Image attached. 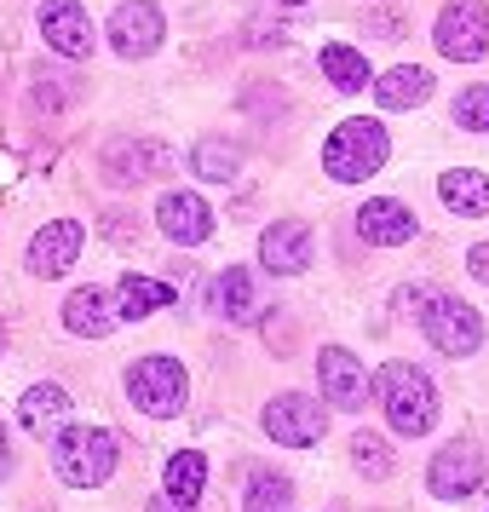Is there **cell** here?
I'll use <instances>...</instances> for the list:
<instances>
[{"label":"cell","instance_id":"obj_34","mask_svg":"<svg viewBox=\"0 0 489 512\" xmlns=\"http://www.w3.org/2000/svg\"><path fill=\"white\" fill-rule=\"evenodd\" d=\"M0 351H6V328H0Z\"/></svg>","mask_w":489,"mask_h":512},{"label":"cell","instance_id":"obj_23","mask_svg":"<svg viewBox=\"0 0 489 512\" xmlns=\"http://www.w3.org/2000/svg\"><path fill=\"white\" fill-rule=\"evenodd\" d=\"M317 64H323V75L340 87V93H363V87H369V58H363V52H351V47H340V41L323 47Z\"/></svg>","mask_w":489,"mask_h":512},{"label":"cell","instance_id":"obj_14","mask_svg":"<svg viewBox=\"0 0 489 512\" xmlns=\"http://www.w3.org/2000/svg\"><path fill=\"white\" fill-rule=\"evenodd\" d=\"M156 219H162V236L185 242V248H196V242H208L213 236V208L196 196V190H167L162 208H156Z\"/></svg>","mask_w":489,"mask_h":512},{"label":"cell","instance_id":"obj_28","mask_svg":"<svg viewBox=\"0 0 489 512\" xmlns=\"http://www.w3.org/2000/svg\"><path fill=\"white\" fill-rule=\"evenodd\" d=\"M455 121H461L466 133H489V87L478 81V87H466L461 98H455Z\"/></svg>","mask_w":489,"mask_h":512},{"label":"cell","instance_id":"obj_11","mask_svg":"<svg viewBox=\"0 0 489 512\" xmlns=\"http://www.w3.org/2000/svg\"><path fill=\"white\" fill-rule=\"evenodd\" d=\"M81 242H87V231H81L75 219L41 225L35 242H29V271H35V277H64V271L75 265V254H81Z\"/></svg>","mask_w":489,"mask_h":512},{"label":"cell","instance_id":"obj_25","mask_svg":"<svg viewBox=\"0 0 489 512\" xmlns=\"http://www.w3.org/2000/svg\"><path fill=\"white\" fill-rule=\"evenodd\" d=\"M219 311H225L231 323H248V317H254V282H248L242 265H225V271H219Z\"/></svg>","mask_w":489,"mask_h":512},{"label":"cell","instance_id":"obj_29","mask_svg":"<svg viewBox=\"0 0 489 512\" xmlns=\"http://www.w3.org/2000/svg\"><path fill=\"white\" fill-rule=\"evenodd\" d=\"M432 300H438V288H397V311L403 317H426Z\"/></svg>","mask_w":489,"mask_h":512},{"label":"cell","instance_id":"obj_6","mask_svg":"<svg viewBox=\"0 0 489 512\" xmlns=\"http://www.w3.org/2000/svg\"><path fill=\"white\" fill-rule=\"evenodd\" d=\"M420 328H426V340H432L443 357H472V351L484 346V317L466 300H455V294H438L432 311L420 317Z\"/></svg>","mask_w":489,"mask_h":512},{"label":"cell","instance_id":"obj_9","mask_svg":"<svg viewBox=\"0 0 489 512\" xmlns=\"http://www.w3.org/2000/svg\"><path fill=\"white\" fill-rule=\"evenodd\" d=\"M110 47L121 58H150V52L162 47V12H156V0H121L116 12H110Z\"/></svg>","mask_w":489,"mask_h":512},{"label":"cell","instance_id":"obj_1","mask_svg":"<svg viewBox=\"0 0 489 512\" xmlns=\"http://www.w3.org/2000/svg\"><path fill=\"white\" fill-rule=\"evenodd\" d=\"M374 397H380L386 420H392L403 438H420V432L438 420V386H432V374L415 369V363H386V369L374 374Z\"/></svg>","mask_w":489,"mask_h":512},{"label":"cell","instance_id":"obj_30","mask_svg":"<svg viewBox=\"0 0 489 512\" xmlns=\"http://www.w3.org/2000/svg\"><path fill=\"white\" fill-rule=\"evenodd\" d=\"M466 265H472V277L478 282H489V242H478V248L466 254Z\"/></svg>","mask_w":489,"mask_h":512},{"label":"cell","instance_id":"obj_20","mask_svg":"<svg viewBox=\"0 0 489 512\" xmlns=\"http://www.w3.org/2000/svg\"><path fill=\"white\" fill-rule=\"evenodd\" d=\"M18 415H24L29 432H41V438H47L52 426H64V420H70V392H64V386H29L24 403H18Z\"/></svg>","mask_w":489,"mask_h":512},{"label":"cell","instance_id":"obj_31","mask_svg":"<svg viewBox=\"0 0 489 512\" xmlns=\"http://www.w3.org/2000/svg\"><path fill=\"white\" fill-rule=\"evenodd\" d=\"M150 512H196V507H190V501H173V495H167V489H162V495L150 501Z\"/></svg>","mask_w":489,"mask_h":512},{"label":"cell","instance_id":"obj_3","mask_svg":"<svg viewBox=\"0 0 489 512\" xmlns=\"http://www.w3.org/2000/svg\"><path fill=\"white\" fill-rule=\"evenodd\" d=\"M52 466L70 489H98L110 472H116V432L104 426H75L52 443Z\"/></svg>","mask_w":489,"mask_h":512},{"label":"cell","instance_id":"obj_27","mask_svg":"<svg viewBox=\"0 0 489 512\" xmlns=\"http://www.w3.org/2000/svg\"><path fill=\"white\" fill-rule=\"evenodd\" d=\"M351 461H357L363 478H392V449H386V438H374V432H357L351 438Z\"/></svg>","mask_w":489,"mask_h":512},{"label":"cell","instance_id":"obj_8","mask_svg":"<svg viewBox=\"0 0 489 512\" xmlns=\"http://www.w3.org/2000/svg\"><path fill=\"white\" fill-rule=\"evenodd\" d=\"M265 432L277 443H288V449H311L328 432V415L323 403H311L300 392H282L277 403H265Z\"/></svg>","mask_w":489,"mask_h":512},{"label":"cell","instance_id":"obj_12","mask_svg":"<svg viewBox=\"0 0 489 512\" xmlns=\"http://www.w3.org/2000/svg\"><path fill=\"white\" fill-rule=\"evenodd\" d=\"M259 259H265L271 277H300L305 265H311V225H300V219H277L271 231L259 236Z\"/></svg>","mask_w":489,"mask_h":512},{"label":"cell","instance_id":"obj_18","mask_svg":"<svg viewBox=\"0 0 489 512\" xmlns=\"http://www.w3.org/2000/svg\"><path fill=\"white\" fill-rule=\"evenodd\" d=\"M374 98H380L386 110H415V104L432 98V75L420 70V64H397V70H386L374 81Z\"/></svg>","mask_w":489,"mask_h":512},{"label":"cell","instance_id":"obj_4","mask_svg":"<svg viewBox=\"0 0 489 512\" xmlns=\"http://www.w3.org/2000/svg\"><path fill=\"white\" fill-rule=\"evenodd\" d=\"M127 392H133V403H139L144 415H179L185 409V363L179 357H139L133 369H127Z\"/></svg>","mask_w":489,"mask_h":512},{"label":"cell","instance_id":"obj_32","mask_svg":"<svg viewBox=\"0 0 489 512\" xmlns=\"http://www.w3.org/2000/svg\"><path fill=\"white\" fill-rule=\"evenodd\" d=\"M12 472V443H6V432H0V478Z\"/></svg>","mask_w":489,"mask_h":512},{"label":"cell","instance_id":"obj_21","mask_svg":"<svg viewBox=\"0 0 489 512\" xmlns=\"http://www.w3.org/2000/svg\"><path fill=\"white\" fill-rule=\"evenodd\" d=\"M167 495L173 501H190L196 507V495H202V484H208V461H202V449H179L173 461H167Z\"/></svg>","mask_w":489,"mask_h":512},{"label":"cell","instance_id":"obj_26","mask_svg":"<svg viewBox=\"0 0 489 512\" xmlns=\"http://www.w3.org/2000/svg\"><path fill=\"white\" fill-rule=\"evenodd\" d=\"M190 162H196V173H202V179H219V185H231L236 167H242V150H236V144H225V139H202Z\"/></svg>","mask_w":489,"mask_h":512},{"label":"cell","instance_id":"obj_10","mask_svg":"<svg viewBox=\"0 0 489 512\" xmlns=\"http://www.w3.org/2000/svg\"><path fill=\"white\" fill-rule=\"evenodd\" d=\"M317 380H323V397L334 409H363V403H369V369H363L346 346H323Z\"/></svg>","mask_w":489,"mask_h":512},{"label":"cell","instance_id":"obj_13","mask_svg":"<svg viewBox=\"0 0 489 512\" xmlns=\"http://www.w3.org/2000/svg\"><path fill=\"white\" fill-rule=\"evenodd\" d=\"M41 35H47V47L64 52V58H87V52H93V18H87L75 0H47V6H41Z\"/></svg>","mask_w":489,"mask_h":512},{"label":"cell","instance_id":"obj_2","mask_svg":"<svg viewBox=\"0 0 489 512\" xmlns=\"http://www.w3.org/2000/svg\"><path fill=\"white\" fill-rule=\"evenodd\" d=\"M386 156H392V139H386V127L369 121V116L340 121L323 144V167H328V179H340V185H357V179L380 173Z\"/></svg>","mask_w":489,"mask_h":512},{"label":"cell","instance_id":"obj_7","mask_svg":"<svg viewBox=\"0 0 489 512\" xmlns=\"http://www.w3.org/2000/svg\"><path fill=\"white\" fill-rule=\"evenodd\" d=\"M484 484V449L478 443H443L438 455H432V472H426V489L438 495V501H466L472 489Z\"/></svg>","mask_w":489,"mask_h":512},{"label":"cell","instance_id":"obj_19","mask_svg":"<svg viewBox=\"0 0 489 512\" xmlns=\"http://www.w3.org/2000/svg\"><path fill=\"white\" fill-rule=\"evenodd\" d=\"M162 305H173V288L156 277H139V271H127V277L116 282V317H150V311H162Z\"/></svg>","mask_w":489,"mask_h":512},{"label":"cell","instance_id":"obj_33","mask_svg":"<svg viewBox=\"0 0 489 512\" xmlns=\"http://www.w3.org/2000/svg\"><path fill=\"white\" fill-rule=\"evenodd\" d=\"M277 6H305V0H277Z\"/></svg>","mask_w":489,"mask_h":512},{"label":"cell","instance_id":"obj_5","mask_svg":"<svg viewBox=\"0 0 489 512\" xmlns=\"http://www.w3.org/2000/svg\"><path fill=\"white\" fill-rule=\"evenodd\" d=\"M432 41H438V52L443 58H455V64L484 58L489 52V6L484 0H449V6L438 12Z\"/></svg>","mask_w":489,"mask_h":512},{"label":"cell","instance_id":"obj_17","mask_svg":"<svg viewBox=\"0 0 489 512\" xmlns=\"http://www.w3.org/2000/svg\"><path fill=\"white\" fill-rule=\"evenodd\" d=\"M438 196L449 213H461V219H478V213H489V173H478V167H455V173H443L438 179Z\"/></svg>","mask_w":489,"mask_h":512},{"label":"cell","instance_id":"obj_24","mask_svg":"<svg viewBox=\"0 0 489 512\" xmlns=\"http://www.w3.org/2000/svg\"><path fill=\"white\" fill-rule=\"evenodd\" d=\"M242 512H294V484L277 472H254V484L242 495Z\"/></svg>","mask_w":489,"mask_h":512},{"label":"cell","instance_id":"obj_15","mask_svg":"<svg viewBox=\"0 0 489 512\" xmlns=\"http://www.w3.org/2000/svg\"><path fill=\"white\" fill-rule=\"evenodd\" d=\"M357 231L369 236L374 248H403L415 236V213L403 208V202H392V196H374V202L357 208Z\"/></svg>","mask_w":489,"mask_h":512},{"label":"cell","instance_id":"obj_22","mask_svg":"<svg viewBox=\"0 0 489 512\" xmlns=\"http://www.w3.org/2000/svg\"><path fill=\"white\" fill-rule=\"evenodd\" d=\"M173 156H167L162 144H116L110 150V179H156V167H167Z\"/></svg>","mask_w":489,"mask_h":512},{"label":"cell","instance_id":"obj_16","mask_svg":"<svg viewBox=\"0 0 489 512\" xmlns=\"http://www.w3.org/2000/svg\"><path fill=\"white\" fill-rule=\"evenodd\" d=\"M64 328L81 334V340H104L116 328V311H110V294L104 288H75L64 300Z\"/></svg>","mask_w":489,"mask_h":512}]
</instances>
